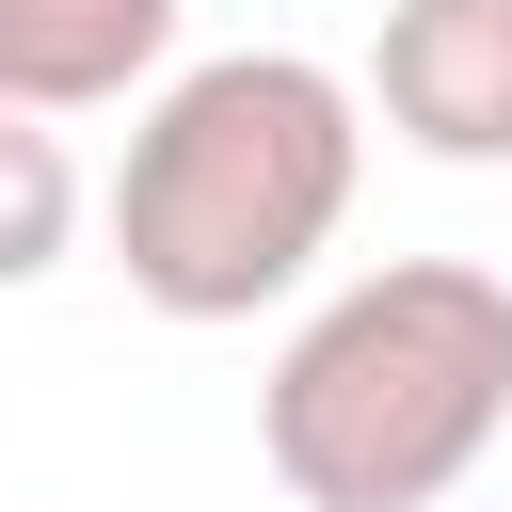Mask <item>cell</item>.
<instances>
[{"label": "cell", "instance_id": "1", "mask_svg": "<svg viewBox=\"0 0 512 512\" xmlns=\"http://www.w3.org/2000/svg\"><path fill=\"white\" fill-rule=\"evenodd\" d=\"M352 176H368V80L304 48H208L144 96L112 160V272L160 320H256L336 256Z\"/></svg>", "mask_w": 512, "mask_h": 512}, {"label": "cell", "instance_id": "2", "mask_svg": "<svg viewBox=\"0 0 512 512\" xmlns=\"http://www.w3.org/2000/svg\"><path fill=\"white\" fill-rule=\"evenodd\" d=\"M512 432V288L480 256H384L256 384V448L304 512H448Z\"/></svg>", "mask_w": 512, "mask_h": 512}, {"label": "cell", "instance_id": "3", "mask_svg": "<svg viewBox=\"0 0 512 512\" xmlns=\"http://www.w3.org/2000/svg\"><path fill=\"white\" fill-rule=\"evenodd\" d=\"M368 112L416 160L512 176V0H384L368 32Z\"/></svg>", "mask_w": 512, "mask_h": 512}, {"label": "cell", "instance_id": "4", "mask_svg": "<svg viewBox=\"0 0 512 512\" xmlns=\"http://www.w3.org/2000/svg\"><path fill=\"white\" fill-rule=\"evenodd\" d=\"M176 0H0V96L16 112H112L128 80H160Z\"/></svg>", "mask_w": 512, "mask_h": 512}, {"label": "cell", "instance_id": "5", "mask_svg": "<svg viewBox=\"0 0 512 512\" xmlns=\"http://www.w3.org/2000/svg\"><path fill=\"white\" fill-rule=\"evenodd\" d=\"M64 240H80V160H64V112H16V96H0V288L64 272Z\"/></svg>", "mask_w": 512, "mask_h": 512}]
</instances>
